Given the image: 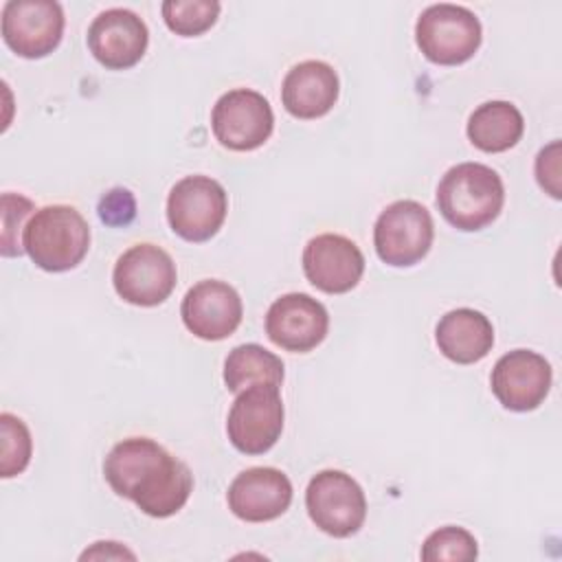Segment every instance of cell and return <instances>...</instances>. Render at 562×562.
<instances>
[{
  "label": "cell",
  "mask_w": 562,
  "mask_h": 562,
  "mask_svg": "<svg viewBox=\"0 0 562 562\" xmlns=\"http://www.w3.org/2000/svg\"><path fill=\"white\" fill-rule=\"evenodd\" d=\"M108 485L151 518L173 516L193 490V474L180 459L147 437H127L103 461Z\"/></svg>",
  "instance_id": "obj_1"
},
{
  "label": "cell",
  "mask_w": 562,
  "mask_h": 562,
  "mask_svg": "<svg viewBox=\"0 0 562 562\" xmlns=\"http://www.w3.org/2000/svg\"><path fill=\"white\" fill-rule=\"evenodd\" d=\"M505 202L501 176L481 162H459L450 167L437 187V209L443 220L463 231L474 233L490 226Z\"/></svg>",
  "instance_id": "obj_2"
},
{
  "label": "cell",
  "mask_w": 562,
  "mask_h": 562,
  "mask_svg": "<svg viewBox=\"0 0 562 562\" xmlns=\"http://www.w3.org/2000/svg\"><path fill=\"white\" fill-rule=\"evenodd\" d=\"M22 244L37 268L66 272L88 255L90 228L75 206L48 204L31 215Z\"/></svg>",
  "instance_id": "obj_3"
},
{
  "label": "cell",
  "mask_w": 562,
  "mask_h": 562,
  "mask_svg": "<svg viewBox=\"0 0 562 562\" xmlns=\"http://www.w3.org/2000/svg\"><path fill=\"white\" fill-rule=\"evenodd\" d=\"M479 18L459 4H430L415 24V42L424 57L439 66H457L474 57L481 46Z\"/></svg>",
  "instance_id": "obj_4"
},
{
  "label": "cell",
  "mask_w": 562,
  "mask_h": 562,
  "mask_svg": "<svg viewBox=\"0 0 562 562\" xmlns=\"http://www.w3.org/2000/svg\"><path fill=\"white\" fill-rule=\"evenodd\" d=\"M226 211V191L209 176H187L178 180L167 198V220L171 231L193 244L211 239L222 228Z\"/></svg>",
  "instance_id": "obj_5"
},
{
  "label": "cell",
  "mask_w": 562,
  "mask_h": 562,
  "mask_svg": "<svg viewBox=\"0 0 562 562\" xmlns=\"http://www.w3.org/2000/svg\"><path fill=\"white\" fill-rule=\"evenodd\" d=\"M435 237L428 209L415 200L389 204L375 220L373 246L378 257L395 268H408L422 261Z\"/></svg>",
  "instance_id": "obj_6"
},
{
  "label": "cell",
  "mask_w": 562,
  "mask_h": 562,
  "mask_svg": "<svg viewBox=\"0 0 562 562\" xmlns=\"http://www.w3.org/2000/svg\"><path fill=\"white\" fill-rule=\"evenodd\" d=\"M305 507L312 522L334 536H353L367 518V498L353 476L342 470H323L305 490Z\"/></svg>",
  "instance_id": "obj_7"
},
{
  "label": "cell",
  "mask_w": 562,
  "mask_h": 562,
  "mask_svg": "<svg viewBox=\"0 0 562 562\" xmlns=\"http://www.w3.org/2000/svg\"><path fill=\"white\" fill-rule=\"evenodd\" d=\"M283 402L279 386L252 384L237 393L228 419L226 435L244 454H263L281 437Z\"/></svg>",
  "instance_id": "obj_8"
},
{
  "label": "cell",
  "mask_w": 562,
  "mask_h": 562,
  "mask_svg": "<svg viewBox=\"0 0 562 562\" xmlns=\"http://www.w3.org/2000/svg\"><path fill=\"white\" fill-rule=\"evenodd\" d=\"M176 263L167 250L154 244L127 248L114 263L112 283L116 294L140 307L160 305L176 288Z\"/></svg>",
  "instance_id": "obj_9"
},
{
  "label": "cell",
  "mask_w": 562,
  "mask_h": 562,
  "mask_svg": "<svg viewBox=\"0 0 562 562\" xmlns=\"http://www.w3.org/2000/svg\"><path fill=\"white\" fill-rule=\"evenodd\" d=\"M211 127L220 145L233 151H252L270 138L274 114L263 94L250 88H235L215 101Z\"/></svg>",
  "instance_id": "obj_10"
},
{
  "label": "cell",
  "mask_w": 562,
  "mask_h": 562,
  "mask_svg": "<svg viewBox=\"0 0 562 562\" xmlns=\"http://www.w3.org/2000/svg\"><path fill=\"white\" fill-rule=\"evenodd\" d=\"M64 35V11L53 0H9L2 7V40L20 57L53 53Z\"/></svg>",
  "instance_id": "obj_11"
},
{
  "label": "cell",
  "mask_w": 562,
  "mask_h": 562,
  "mask_svg": "<svg viewBox=\"0 0 562 562\" xmlns=\"http://www.w3.org/2000/svg\"><path fill=\"white\" fill-rule=\"evenodd\" d=\"M327 329L329 314L325 305L305 292L283 294L266 312V334L285 351H312L325 340Z\"/></svg>",
  "instance_id": "obj_12"
},
{
  "label": "cell",
  "mask_w": 562,
  "mask_h": 562,
  "mask_svg": "<svg viewBox=\"0 0 562 562\" xmlns=\"http://www.w3.org/2000/svg\"><path fill=\"white\" fill-rule=\"evenodd\" d=\"M490 386L496 400L516 413L538 408L551 389V364L536 351L514 349L492 369Z\"/></svg>",
  "instance_id": "obj_13"
},
{
  "label": "cell",
  "mask_w": 562,
  "mask_h": 562,
  "mask_svg": "<svg viewBox=\"0 0 562 562\" xmlns=\"http://www.w3.org/2000/svg\"><path fill=\"white\" fill-rule=\"evenodd\" d=\"M180 316L193 336L202 340H224L239 327L244 305L233 285L204 279L187 290Z\"/></svg>",
  "instance_id": "obj_14"
},
{
  "label": "cell",
  "mask_w": 562,
  "mask_h": 562,
  "mask_svg": "<svg viewBox=\"0 0 562 562\" xmlns=\"http://www.w3.org/2000/svg\"><path fill=\"white\" fill-rule=\"evenodd\" d=\"M303 272L316 290L345 294L362 279L364 255L349 237L323 233L303 248Z\"/></svg>",
  "instance_id": "obj_15"
},
{
  "label": "cell",
  "mask_w": 562,
  "mask_h": 562,
  "mask_svg": "<svg viewBox=\"0 0 562 562\" xmlns=\"http://www.w3.org/2000/svg\"><path fill=\"white\" fill-rule=\"evenodd\" d=\"M147 24L130 9L101 11L88 29V48L110 70H125L138 64L147 50Z\"/></svg>",
  "instance_id": "obj_16"
},
{
  "label": "cell",
  "mask_w": 562,
  "mask_h": 562,
  "mask_svg": "<svg viewBox=\"0 0 562 562\" xmlns=\"http://www.w3.org/2000/svg\"><path fill=\"white\" fill-rule=\"evenodd\" d=\"M228 507L246 522L279 518L292 503V483L277 468H248L228 485Z\"/></svg>",
  "instance_id": "obj_17"
},
{
  "label": "cell",
  "mask_w": 562,
  "mask_h": 562,
  "mask_svg": "<svg viewBox=\"0 0 562 562\" xmlns=\"http://www.w3.org/2000/svg\"><path fill=\"white\" fill-rule=\"evenodd\" d=\"M340 92L336 70L318 59H307L292 66L281 86L283 108L296 119L325 116Z\"/></svg>",
  "instance_id": "obj_18"
},
{
  "label": "cell",
  "mask_w": 562,
  "mask_h": 562,
  "mask_svg": "<svg viewBox=\"0 0 562 562\" xmlns=\"http://www.w3.org/2000/svg\"><path fill=\"white\" fill-rule=\"evenodd\" d=\"M435 340L448 360L457 364H474L492 351L494 327L479 310L457 307L439 318Z\"/></svg>",
  "instance_id": "obj_19"
},
{
  "label": "cell",
  "mask_w": 562,
  "mask_h": 562,
  "mask_svg": "<svg viewBox=\"0 0 562 562\" xmlns=\"http://www.w3.org/2000/svg\"><path fill=\"white\" fill-rule=\"evenodd\" d=\"M465 132L476 149L498 154L507 151L520 140L525 119L509 101H485L470 114Z\"/></svg>",
  "instance_id": "obj_20"
},
{
  "label": "cell",
  "mask_w": 562,
  "mask_h": 562,
  "mask_svg": "<svg viewBox=\"0 0 562 562\" xmlns=\"http://www.w3.org/2000/svg\"><path fill=\"white\" fill-rule=\"evenodd\" d=\"M283 362L257 342L235 347L224 360V384L231 393H241L252 384L281 386Z\"/></svg>",
  "instance_id": "obj_21"
},
{
  "label": "cell",
  "mask_w": 562,
  "mask_h": 562,
  "mask_svg": "<svg viewBox=\"0 0 562 562\" xmlns=\"http://www.w3.org/2000/svg\"><path fill=\"white\" fill-rule=\"evenodd\" d=\"M220 9L217 0H165L160 7L167 29L182 37H195L209 31Z\"/></svg>",
  "instance_id": "obj_22"
},
{
  "label": "cell",
  "mask_w": 562,
  "mask_h": 562,
  "mask_svg": "<svg viewBox=\"0 0 562 562\" xmlns=\"http://www.w3.org/2000/svg\"><path fill=\"white\" fill-rule=\"evenodd\" d=\"M479 555L474 536L463 527H441L432 531L422 547V560L426 562H470Z\"/></svg>",
  "instance_id": "obj_23"
},
{
  "label": "cell",
  "mask_w": 562,
  "mask_h": 562,
  "mask_svg": "<svg viewBox=\"0 0 562 562\" xmlns=\"http://www.w3.org/2000/svg\"><path fill=\"white\" fill-rule=\"evenodd\" d=\"M0 432H2L0 476L11 479L26 470L33 452V441L26 424L11 413L0 415Z\"/></svg>",
  "instance_id": "obj_24"
},
{
  "label": "cell",
  "mask_w": 562,
  "mask_h": 562,
  "mask_svg": "<svg viewBox=\"0 0 562 562\" xmlns=\"http://www.w3.org/2000/svg\"><path fill=\"white\" fill-rule=\"evenodd\" d=\"M2 213V235H0V252L2 257H18L24 252V244L20 241V231H24L26 217L35 211V204L20 193H2L0 200Z\"/></svg>",
  "instance_id": "obj_25"
},
{
  "label": "cell",
  "mask_w": 562,
  "mask_h": 562,
  "mask_svg": "<svg viewBox=\"0 0 562 562\" xmlns=\"http://www.w3.org/2000/svg\"><path fill=\"white\" fill-rule=\"evenodd\" d=\"M99 217L108 226H127L136 217V200L132 191L114 187L99 200Z\"/></svg>",
  "instance_id": "obj_26"
},
{
  "label": "cell",
  "mask_w": 562,
  "mask_h": 562,
  "mask_svg": "<svg viewBox=\"0 0 562 562\" xmlns=\"http://www.w3.org/2000/svg\"><path fill=\"white\" fill-rule=\"evenodd\" d=\"M536 178L551 198H560V140L540 149L536 158Z\"/></svg>",
  "instance_id": "obj_27"
},
{
  "label": "cell",
  "mask_w": 562,
  "mask_h": 562,
  "mask_svg": "<svg viewBox=\"0 0 562 562\" xmlns=\"http://www.w3.org/2000/svg\"><path fill=\"white\" fill-rule=\"evenodd\" d=\"M108 560V558H127V560H134L136 555L130 551V549H125L123 544H119V542H94L90 549H86L83 553H81V560Z\"/></svg>",
  "instance_id": "obj_28"
}]
</instances>
